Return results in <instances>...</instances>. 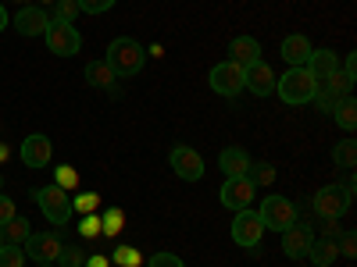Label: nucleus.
I'll list each match as a JSON object with an SVG mask.
<instances>
[{
  "mask_svg": "<svg viewBox=\"0 0 357 267\" xmlns=\"http://www.w3.org/2000/svg\"><path fill=\"white\" fill-rule=\"evenodd\" d=\"M350 203H354V175L347 178L343 186H325L314 193L311 200V211L318 218H329V221H340L347 211H350Z\"/></svg>",
  "mask_w": 357,
  "mask_h": 267,
  "instance_id": "obj_1",
  "label": "nucleus"
},
{
  "mask_svg": "<svg viewBox=\"0 0 357 267\" xmlns=\"http://www.w3.org/2000/svg\"><path fill=\"white\" fill-rule=\"evenodd\" d=\"M275 89H279V100L289 104V107H304L314 100L318 93V82L311 79L307 68H289L282 79H275Z\"/></svg>",
  "mask_w": 357,
  "mask_h": 267,
  "instance_id": "obj_2",
  "label": "nucleus"
},
{
  "mask_svg": "<svg viewBox=\"0 0 357 267\" xmlns=\"http://www.w3.org/2000/svg\"><path fill=\"white\" fill-rule=\"evenodd\" d=\"M104 61L111 65V72H114V75L129 79V75H136V72L143 68V61H146V50H143L136 40H129V36H118V40H111V47H107V57H104Z\"/></svg>",
  "mask_w": 357,
  "mask_h": 267,
  "instance_id": "obj_3",
  "label": "nucleus"
},
{
  "mask_svg": "<svg viewBox=\"0 0 357 267\" xmlns=\"http://www.w3.org/2000/svg\"><path fill=\"white\" fill-rule=\"evenodd\" d=\"M36 203H40V211L47 221H54L57 228H65L72 221V196L61 189V186H43L36 189Z\"/></svg>",
  "mask_w": 357,
  "mask_h": 267,
  "instance_id": "obj_4",
  "label": "nucleus"
},
{
  "mask_svg": "<svg viewBox=\"0 0 357 267\" xmlns=\"http://www.w3.org/2000/svg\"><path fill=\"white\" fill-rule=\"evenodd\" d=\"M47 50L54 57H72L82 50V36H79V29L72 22H47Z\"/></svg>",
  "mask_w": 357,
  "mask_h": 267,
  "instance_id": "obj_5",
  "label": "nucleus"
},
{
  "mask_svg": "<svg viewBox=\"0 0 357 267\" xmlns=\"http://www.w3.org/2000/svg\"><path fill=\"white\" fill-rule=\"evenodd\" d=\"M25 257H33L36 264H57V257H61V250H65V235L61 232H33L25 239Z\"/></svg>",
  "mask_w": 357,
  "mask_h": 267,
  "instance_id": "obj_6",
  "label": "nucleus"
},
{
  "mask_svg": "<svg viewBox=\"0 0 357 267\" xmlns=\"http://www.w3.org/2000/svg\"><path fill=\"white\" fill-rule=\"evenodd\" d=\"M261 225L264 228H272V232H286L289 225H296V207L282 196H264L261 203V211H257Z\"/></svg>",
  "mask_w": 357,
  "mask_h": 267,
  "instance_id": "obj_7",
  "label": "nucleus"
},
{
  "mask_svg": "<svg viewBox=\"0 0 357 267\" xmlns=\"http://www.w3.org/2000/svg\"><path fill=\"white\" fill-rule=\"evenodd\" d=\"M207 82H211V89H215V93L218 97H240L243 93V68L240 65H236V61H222V65H215L211 68V75H207Z\"/></svg>",
  "mask_w": 357,
  "mask_h": 267,
  "instance_id": "obj_8",
  "label": "nucleus"
},
{
  "mask_svg": "<svg viewBox=\"0 0 357 267\" xmlns=\"http://www.w3.org/2000/svg\"><path fill=\"white\" fill-rule=\"evenodd\" d=\"M254 193H257V189L250 186V178H247V175H243V178H225V182H222V193H218V200H222L225 211L240 214V211H247V207H250Z\"/></svg>",
  "mask_w": 357,
  "mask_h": 267,
  "instance_id": "obj_9",
  "label": "nucleus"
},
{
  "mask_svg": "<svg viewBox=\"0 0 357 267\" xmlns=\"http://www.w3.org/2000/svg\"><path fill=\"white\" fill-rule=\"evenodd\" d=\"M261 235H264V225H261L257 211H250V207H247V211L236 214V221H232V243H236V246H243V250H257Z\"/></svg>",
  "mask_w": 357,
  "mask_h": 267,
  "instance_id": "obj_10",
  "label": "nucleus"
},
{
  "mask_svg": "<svg viewBox=\"0 0 357 267\" xmlns=\"http://www.w3.org/2000/svg\"><path fill=\"white\" fill-rule=\"evenodd\" d=\"M168 161H172V171L183 178V182H200L204 178V161H200V154L193 150V146H172V154H168Z\"/></svg>",
  "mask_w": 357,
  "mask_h": 267,
  "instance_id": "obj_11",
  "label": "nucleus"
},
{
  "mask_svg": "<svg viewBox=\"0 0 357 267\" xmlns=\"http://www.w3.org/2000/svg\"><path fill=\"white\" fill-rule=\"evenodd\" d=\"M279 235H282V253H286L289 260H304L307 250H311V243H314V228H311L307 221H301V218H296V225H289V228L279 232Z\"/></svg>",
  "mask_w": 357,
  "mask_h": 267,
  "instance_id": "obj_12",
  "label": "nucleus"
},
{
  "mask_svg": "<svg viewBox=\"0 0 357 267\" xmlns=\"http://www.w3.org/2000/svg\"><path fill=\"white\" fill-rule=\"evenodd\" d=\"M47 22H50V15H47L40 4H25V8H18V15L11 18V25L18 29V36H25V40L43 36V33H47Z\"/></svg>",
  "mask_w": 357,
  "mask_h": 267,
  "instance_id": "obj_13",
  "label": "nucleus"
},
{
  "mask_svg": "<svg viewBox=\"0 0 357 267\" xmlns=\"http://www.w3.org/2000/svg\"><path fill=\"white\" fill-rule=\"evenodd\" d=\"M54 157V146H50V136L43 132H33L22 139V164L25 168H47Z\"/></svg>",
  "mask_w": 357,
  "mask_h": 267,
  "instance_id": "obj_14",
  "label": "nucleus"
},
{
  "mask_svg": "<svg viewBox=\"0 0 357 267\" xmlns=\"http://www.w3.org/2000/svg\"><path fill=\"white\" fill-rule=\"evenodd\" d=\"M304 68L311 72V79H314L318 86H325V82L340 72V57H336V50H311V57H307Z\"/></svg>",
  "mask_w": 357,
  "mask_h": 267,
  "instance_id": "obj_15",
  "label": "nucleus"
},
{
  "mask_svg": "<svg viewBox=\"0 0 357 267\" xmlns=\"http://www.w3.org/2000/svg\"><path fill=\"white\" fill-rule=\"evenodd\" d=\"M243 86H250V93L254 97H272L275 93V72L268 68L264 61L243 68Z\"/></svg>",
  "mask_w": 357,
  "mask_h": 267,
  "instance_id": "obj_16",
  "label": "nucleus"
},
{
  "mask_svg": "<svg viewBox=\"0 0 357 267\" xmlns=\"http://www.w3.org/2000/svg\"><path fill=\"white\" fill-rule=\"evenodd\" d=\"M218 164H222V175L225 178H243L250 171V154L243 150V146H225V150L218 154Z\"/></svg>",
  "mask_w": 357,
  "mask_h": 267,
  "instance_id": "obj_17",
  "label": "nucleus"
},
{
  "mask_svg": "<svg viewBox=\"0 0 357 267\" xmlns=\"http://www.w3.org/2000/svg\"><path fill=\"white\" fill-rule=\"evenodd\" d=\"M229 61H236L240 68L257 65V61H261V43H257L254 36H236V40L229 43Z\"/></svg>",
  "mask_w": 357,
  "mask_h": 267,
  "instance_id": "obj_18",
  "label": "nucleus"
},
{
  "mask_svg": "<svg viewBox=\"0 0 357 267\" xmlns=\"http://www.w3.org/2000/svg\"><path fill=\"white\" fill-rule=\"evenodd\" d=\"M307 57H311V43H307V36L293 33V36L282 40V61H286L289 68H304V65H307Z\"/></svg>",
  "mask_w": 357,
  "mask_h": 267,
  "instance_id": "obj_19",
  "label": "nucleus"
},
{
  "mask_svg": "<svg viewBox=\"0 0 357 267\" xmlns=\"http://www.w3.org/2000/svg\"><path fill=\"white\" fill-rule=\"evenodd\" d=\"M33 235V228H29V221L25 218H11V221H4L0 225V246H25V239Z\"/></svg>",
  "mask_w": 357,
  "mask_h": 267,
  "instance_id": "obj_20",
  "label": "nucleus"
},
{
  "mask_svg": "<svg viewBox=\"0 0 357 267\" xmlns=\"http://www.w3.org/2000/svg\"><path fill=\"white\" fill-rule=\"evenodd\" d=\"M336 257H340L336 239H314V243H311V250H307L311 267H333V264H336Z\"/></svg>",
  "mask_w": 357,
  "mask_h": 267,
  "instance_id": "obj_21",
  "label": "nucleus"
},
{
  "mask_svg": "<svg viewBox=\"0 0 357 267\" xmlns=\"http://www.w3.org/2000/svg\"><path fill=\"white\" fill-rule=\"evenodd\" d=\"M333 118H336V125H340L343 132H354V129H357V100H354V93L343 97V100L333 107Z\"/></svg>",
  "mask_w": 357,
  "mask_h": 267,
  "instance_id": "obj_22",
  "label": "nucleus"
},
{
  "mask_svg": "<svg viewBox=\"0 0 357 267\" xmlns=\"http://www.w3.org/2000/svg\"><path fill=\"white\" fill-rule=\"evenodd\" d=\"M86 82L97 86V89H107V86L114 82L111 65H107V61H89V65H86Z\"/></svg>",
  "mask_w": 357,
  "mask_h": 267,
  "instance_id": "obj_23",
  "label": "nucleus"
},
{
  "mask_svg": "<svg viewBox=\"0 0 357 267\" xmlns=\"http://www.w3.org/2000/svg\"><path fill=\"white\" fill-rule=\"evenodd\" d=\"M333 161H336V168H343V171H354V164H357V143L347 136L343 143H336L333 146Z\"/></svg>",
  "mask_w": 357,
  "mask_h": 267,
  "instance_id": "obj_24",
  "label": "nucleus"
},
{
  "mask_svg": "<svg viewBox=\"0 0 357 267\" xmlns=\"http://www.w3.org/2000/svg\"><path fill=\"white\" fill-rule=\"evenodd\" d=\"M122 228H126V211L122 207H107V214L100 218V235L114 239V235H122Z\"/></svg>",
  "mask_w": 357,
  "mask_h": 267,
  "instance_id": "obj_25",
  "label": "nucleus"
},
{
  "mask_svg": "<svg viewBox=\"0 0 357 267\" xmlns=\"http://www.w3.org/2000/svg\"><path fill=\"white\" fill-rule=\"evenodd\" d=\"M247 178H250V186H254V189H264V186H272V182H275V168H272V164H250Z\"/></svg>",
  "mask_w": 357,
  "mask_h": 267,
  "instance_id": "obj_26",
  "label": "nucleus"
},
{
  "mask_svg": "<svg viewBox=\"0 0 357 267\" xmlns=\"http://www.w3.org/2000/svg\"><path fill=\"white\" fill-rule=\"evenodd\" d=\"M111 260H114V267H139V264H143V257H139L136 246H118V250L111 253Z\"/></svg>",
  "mask_w": 357,
  "mask_h": 267,
  "instance_id": "obj_27",
  "label": "nucleus"
},
{
  "mask_svg": "<svg viewBox=\"0 0 357 267\" xmlns=\"http://www.w3.org/2000/svg\"><path fill=\"white\" fill-rule=\"evenodd\" d=\"M97 207H100V196L97 193H79L72 200V214H97Z\"/></svg>",
  "mask_w": 357,
  "mask_h": 267,
  "instance_id": "obj_28",
  "label": "nucleus"
},
{
  "mask_svg": "<svg viewBox=\"0 0 357 267\" xmlns=\"http://www.w3.org/2000/svg\"><path fill=\"white\" fill-rule=\"evenodd\" d=\"M75 15H79V0H54L50 22H75Z\"/></svg>",
  "mask_w": 357,
  "mask_h": 267,
  "instance_id": "obj_29",
  "label": "nucleus"
},
{
  "mask_svg": "<svg viewBox=\"0 0 357 267\" xmlns=\"http://www.w3.org/2000/svg\"><path fill=\"white\" fill-rule=\"evenodd\" d=\"M0 267H25V250L22 246H0Z\"/></svg>",
  "mask_w": 357,
  "mask_h": 267,
  "instance_id": "obj_30",
  "label": "nucleus"
},
{
  "mask_svg": "<svg viewBox=\"0 0 357 267\" xmlns=\"http://www.w3.org/2000/svg\"><path fill=\"white\" fill-rule=\"evenodd\" d=\"M57 267H86V253L75 246H65L61 257H57Z\"/></svg>",
  "mask_w": 357,
  "mask_h": 267,
  "instance_id": "obj_31",
  "label": "nucleus"
},
{
  "mask_svg": "<svg viewBox=\"0 0 357 267\" xmlns=\"http://www.w3.org/2000/svg\"><path fill=\"white\" fill-rule=\"evenodd\" d=\"M54 178H57L54 186H61L65 193H72V189L79 186V171H75V168H57V171H54Z\"/></svg>",
  "mask_w": 357,
  "mask_h": 267,
  "instance_id": "obj_32",
  "label": "nucleus"
},
{
  "mask_svg": "<svg viewBox=\"0 0 357 267\" xmlns=\"http://www.w3.org/2000/svg\"><path fill=\"white\" fill-rule=\"evenodd\" d=\"M79 235H82V239H97V235H100V218H97V214H82Z\"/></svg>",
  "mask_w": 357,
  "mask_h": 267,
  "instance_id": "obj_33",
  "label": "nucleus"
},
{
  "mask_svg": "<svg viewBox=\"0 0 357 267\" xmlns=\"http://www.w3.org/2000/svg\"><path fill=\"white\" fill-rule=\"evenodd\" d=\"M114 4H118V0H79V8L89 11V15H104V11H111Z\"/></svg>",
  "mask_w": 357,
  "mask_h": 267,
  "instance_id": "obj_34",
  "label": "nucleus"
},
{
  "mask_svg": "<svg viewBox=\"0 0 357 267\" xmlns=\"http://www.w3.org/2000/svg\"><path fill=\"white\" fill-rule=\"evenodd\" d=\"M146 267H186V264L178 260L175 253H154L151 260H146Z\"/></svg>",
  "mask_w": 357,
  "mask_h": 267,
  "instance_id": "obj_35",
  "label": "nucleus"
},
{
  "mask_svg": "<svg viewBox=\"0 0 357 267\" xmlns=\"http://www.w3.org/2000/svg\"><path fill=\"white\" fill-rule=\"evenodd\" d=\"M340 253H343L347 260H354V257H357V235H354V232H343V239H340Z\"/></svg>",
  "mask_w": 357,
  "mask_h": 267,
  "instance_id": "obj_36",
  "label": "nucleus"
},
{
  "mask_svg": "<svg viewBox=\"0 0 357 267\" xmlns=\"http://www.w3.org/2000/svg\"><path fill=\"white\" fill-rule=\"evenodd\" d=\"M18 211H15V200L11 196H0V225H4V221H11Z\"/></svg>",
  "mask_w": 357,
  "mask_h": 267,
  "instance_id": "obj_37",
  "label": "nucleus"
},
{
  "mask_svg": "<svg viewBox=\"0 0 357 267\" xmlns=\"http://www.w3.org/2000/svg\"><path fill=\"white\" fill-rule=\"evenodd\" d=\"M336 235H340V221L321 218V239H336Z\"/></svg>",
  "mask_w": 357,
  "mask_h": 267,
  "instance_id": "obj_38",
  "label": "nucleus"
},
{
  "mask_svg": "<svg viewBox=\"0 0 357 267\" xmlns=\"http://www.w3.org/2000/svg\"><path fill=\"white\" fill-rule=\"evenodd\" d=\"M343 75H350L354 82H357V54H347V61H343V68H340Z\"/></svg>",
  "mask_w": 357,
  "mask_h": 267,
  "instance_id": "obj_39",
  "label": "nucleus"
},
{
  "mask_svg": "<svg viewBox=\"0 0 357 267\" xmlns=\"http://www.w3.org/2000/svg\"><path fill=\"white\" fill-rule=\"evenodd\" d=\"M86 267H107V257H104V253H93V257H86Z\"/></svg>",
  "mask_w": 357,
  "mask_h": 267,
  "instance_id": "obj_40",
  "label": "nucleus"
},
{
  "mask_svg": "<svg viewBox=\"0 0 357 267\" xmlns=\"http://www.w3.org/2000/svg\"><path fill=\"white\" fill-rule=\"evenodd\" d=\"M11 25V18H8V11H4V4H0V33H4V29Z\"/></svg>",
  "mask_w": 357,
  "mask_h": 267,
  "instance_id": "obj_41",
  "label": "nucleus"
},
{
  "mask_svg": "<svg viewBox=\"0 0 357 267\" xmlns=\"http://www.w3.org/2000/svg\"><path fill=\"white\" fill-rule=\"evenodd\" d=\"M11 157V146H4V143H0V161H8Z\"/></svg>",
  "mask_w": 357,
  "mask_h": 267,
  "instance_id": "obj_42",
  "label": "nucleus"
},
{
  "mask_svg": "<svg viewBox=\"0 0 357 267\" xmlns=\"http://www.w3.org/2000/svg\"><path fill=\"white\" fill-rule=\"evenodd\" d=\"M15 4H18V8H25V0H15Z\"/></svg>",
  "mask_w": 357,
  "mask_h": 267,
  "instance_id": "obj_43",
  "label": "nucleus"
},
{
  "mask_svg": "<svg viewBox=\"0 0 357 267\" xmlns=\"http://www.w3.org/2000/svg\"><path fill=\"white\" fill-rule=\"evenodd\" d=\"M40 267H57V264H40Z\"/></svg>",
  "mask_w": 357,
  "mask_h": 267,
  "instance_id": "obj_44",
  "label": "nucleus"
},
{
  "mask_svg": "<svg viewBox=\"0 0 357 267\" xmlns=\"http://www.w3.org/2000/svg\"><path fill=\"white\" fill-rule=\"evenodd\" d=\"M40 4H54V0H40Z\"/></svg>",
  "mask_w": 357,
  "mask_h": 267,
  "instance_id": "obj_45",
  "label": "nucleus"
}]
</instances>
